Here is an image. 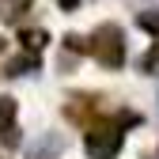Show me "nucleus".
Here are the masks:
<instances>
[{
  "mask_svg": "<svg viewBox=\"0 0 159 159\" xmlns=\"http://www.w3.org/2000/svg\"><path fill=\"white\" fill-rule=\"evenodd\" d=\"M65 46H68L72 53H87V38H80V34H68V38H65Z\"/></svg>",
  "mask_w": 159,
  "mask_h": 159,
  "instance_id": "9d476101",
  "label": "nucleus"
},
{
  "mask_svg": "<svg viewBox=\"0 0 159 159\" xmlns=\"http://www.w3.org/2000/svg\"><path fill=\"white\" fill-rule=\"evenodd\" d=\"M136 121V114H121L117 121H95L87 125V136H84V148L91 159H114L117 152H121V140H125V133L121 125H133Z\"/></svg>",
  "mask_w": 159,
  "mask_h": 159,
  "instance_id": "f257e3e1",
  "label": "nucleus"
},
{
  "mask_svg": "<svg viewBox=\"0 0 159 159\" xmlns=\"http://www.w3.org/2000/svg\"><path fill=\"white\" fill-rule=\"evenodd\" d=\"M76 4H80V0H61V8H65V11H72Z\"/></svg>",
  "mask_w": 159,
  "mask_h": 159,
  "instance_id": "9b49d317",
  "label": "nucleus"
},
{
  "mask_svg": "<svg viewBox=\"0 0 159 159\" xmlns=\"http://www.w3.org/2000/svg\"><path fill=\"white\" fill-rule=\"evenodd\" d=\"M65 152V136L61 133H38L27 144V159H57Z\"/></svg>",
  "mask_w": 159,
  "mask_h": 159,
  "instance_id": "7ed1b4c3",
  "label": "nucleus"
},
{
  "mask_svg": "<svg viewBox=\"0 0 159 159\" xmlns=\"http://www.w3.org/2000/svg\"><path fill=\"white\" fill-rule=\"evenodd\" d=\"M87 53L102 68H121L125 65V34H121V27H117V23L95 27V34L87 38Z\"/></svg>",
  "mask_w": 159,
  "mask_h": 159,
  "instance_id": "f03ea898",
  "label": "nucleus"
},
{
  "mask_svg": "<svg viewBox=\"0 0 159 159\" xmlns=\"http://www.w3.org/2000/svg\"><path fill=\"white\" fill-rule=\"evenodd\" d=\"M0 140L8 148H19V129H15V98L0 95Z\"/></svg>",
  "mask_w": 159,
  "mask_h": 159,
  "instance_id": "20e7f679",
  "label": "nucleus"
},
{
  "mask_svg": "<svg viewBox=\"0 0 159 159\" xmlns=\"http://www.w3.org/2000/svg\"><path fill=\"white\" fill-rule=\"evenodd\" d=\"M0 159H4V155H0Z\"/></svg>",
  "mask_w": 159,
  "mask_h": 159,
  "instance_id": "ddd939ff",
  "label": "nucleus"
},
{
  "mask_svg": "<svg viewBox=\"0 0 159 159\" xmlns=\"http://www.w3.org/2000/svg\"><path fill=\"white\" fill-rule=\"evenodd\" d=\"M95 106H98V98H95V95H76V98H72V106H65V114L72 117V121H87V114H91Z\"/></svg>",
  "mask_w": 159,
  "mask_h": 159,
  "instance_id": "39448f33",
  "label": "nucleus"
},
{
  "mask_svg": "<svg viewBox=\"0 0 159 159\" xmlns=\"http://www.w3.org/2000/svg\"><path fill=\"white\" fill-rule=\"evenodd\" d=\"M0 53H4V38H0Z\"/></svg>",
  "mask_w": 159,
  "mask_h": 159,
  "instance_id": "f8f14e48",
  "label": "nucleus"
},
{
  "mask_svg": "<svg viewBox=\"0 0 159 159\" xmlns=\"http://www.w3.org/2000/svg\"><path fill=\"white\" fill-rule=\"evenodd\" d=\"M19 42H23V49H27V53H38V49L49 42V34H46L42 27H30V30H23V34H19Z\"/></svg>",
  "mask_w": 159,
  "mask_h": 159,
  "instance_id": "0eeeda50",
  "label": "nucleus"
},
{
  "mask_svg": "<svg viewBox=\"0 0 159 159\" xmlns=\"http://www.w3.org/2000/svg\"><path fill=\"white\" fill-rule=\"evenodd\" d=\"M34 68H38V53H19L15 61H8L4 76H27V72H34Z\"/></svg>",
  "mask_w": 159,
  "mask_h": 159,
  "instance_id": "423d86ee",
  "label": "nucleus"
},
{
  "mask_svg": "<svg viewBox=\"0 0 159 159\" xmlns=\"http://www.w3.org/2000/svg\"><path fill=\"white\" fill-rule=\"evenodd\" d=\"M140 68H144L148 76H159V42H155V46H152V49L140 57Z\"/></svg>",
  "mask_w": 159,
  "mask_h": 159,
  "instance_id": "6e6552de",
  "label": "nucleus"
},
{
  "mask_svg": "<svg viewBox=\"0 0 159 159\" xmlns=\"http://www.w3.org/2000/svg\"><path fill=\"white\" fill-rule=\"evenodd\" d=\"M144 30H152V34H159V11H140V19H136Z\"/></svg>",
  "mask_w": 159,
  "mask_h": 159,
  "instance_id": "1a4fd4ad",
  "label": "nucleus"
}]
</instances>
